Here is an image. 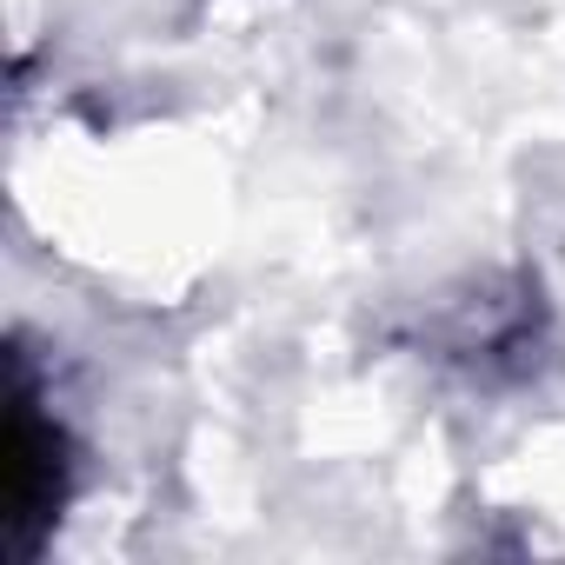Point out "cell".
<instances>
[{"label":"cell","instance_id":"1","mask_svg":"<svg viewBox=\"0 0 565 565\" xmlns=\"http://www.w3.org/2000/svg\"><path fill=\"white\" fill-rule=\"evenodd\" d=\"M67 499V439L41 413L28 360H14V413H8V545L34 552Z\"/></svg>","mask_w":565,"mask_h":565}]
</instances>
